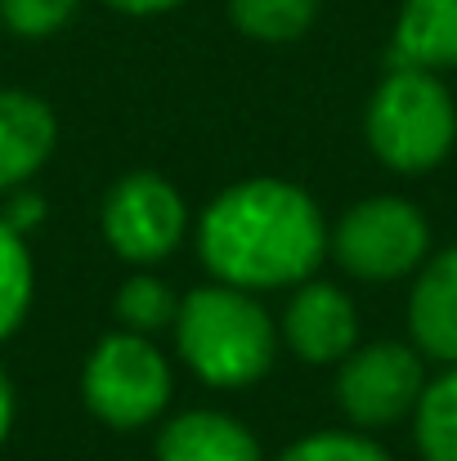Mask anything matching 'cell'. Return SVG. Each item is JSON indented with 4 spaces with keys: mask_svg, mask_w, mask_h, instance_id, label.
<instances>
[{
    "mask_svg": "<svg viewBox=\"0 0 457 461\" xmlns=\"http://www.w3.org/2000/svg\"><path fill=\"white\" fill-rule=\"evenodd\" d=\"M274 461H390V453L368 439V430H318L283 448Z\"/></svg>",
    "mask_w": 457,
    "mask_h": 461,
    "instance_id": "17",
    "label": "cell"
},
{
    "mask_svg": "<svg viewBox=\"0 0 457 461\" xmlns=\"http://www.w3.org/2000/svg\"><path fill=\"white\" fill-rule=\"evenodd\" d=\"M327 220L301 184L251 175L215 193L197 215V256L215 283L283 292L327 260Z\"/></svg>",
    "mask_w": 457,
    "mask_h": 461,
    "instance_id": "1",
    "label": "cell"
},
{
    "mask_svg": "<svg viewBox=\"0 0 457 461\" xmlns=\"http://www.w3.org/2000/svg\"><path fill=\"white\" fill-rule=\"evenodd\" d=\"M59 144V117L54 108L18 86L0 90V197L32 184L36 170L50 161Z\"/></svg>",
    "mask_w": 457,
    "mask_h": 461,
    "instance_id": "9",
    "label": "cell"
},
{
    "mask_svg": "<svg viewBox=\"0 0 457 461\" xmlns=\"http://www.w3.org/2000/svg\"><path fill=\"white\" fill-rule=\"evenodd\" d=\"M426 390L422 354L404 340L354 345L336 372V403L354 430H386L404 421Z\"/></svg>",
    "mask_w": 457,
    "mask_h": 461,
    "instance_id": "7",
    "label": "cell"
},
{
    "mask_svg": "<svg viewBox=\"0 0 457 461\" xmlns=\"http://www.w3.org/2000/svg\"><path fill=\"white\" fill-rule=\"evenodd\" d=\"M422 461H457V367L431 381L413 408Z\"/></svg>",
    "mask_w": 457,
    "mask_h": 461,
    "instance_id": "14",
    "label": "cell"
},
{
    "mask_svg": "<svg viewBox=\"0 0 457 461\" xmlns=\"http://www.w3.org/2000/svg\"><path fill=\"white\" fill-rule=\"evenodd\" d=\"M81 0H0V23L23 41H45L77 18Z\"/></svg>",
    "mask_w": 457,
    "mask_h": 461,
    "instance_id": "18",
    "label": "cell"
},
{
    "mask_svg": "<svg viewBox=\"0 0 457 461\" xmlns=\"http://www.w3.org/2000/svg\"><path fill=\"white\" fill-rule=\"evenodd\" d=\"M431 224L408 197H363L327 233V256L359 283H395L422 269Z\"/></svg>",
    "mask_w": 457,
    "mask_h": 461,
    "instance_id": "5",
    "label": "cell"
},
{
    "mask_svg": "<svg viewBox=\"0 0 457 461\" xmlns=\"http://www.w3.org/2000/svg\"><path fill=\"white\" fill-rule=\"evenodd\" d=\"M104 5L117 9V14H131V18H152V14H170L188 0H104Z\"/></svg>",
    "mask_w": 457,
    "mask_h": 461,
    "instance_id": "20",
    "label": "cell"
},
{
    "mask_svg": "<svg viewBox=\"0 0 457 461\" xmlns=\"http://www.w3.org/2000/svg\"><path fill=\"white\" fill-rule=\"evenodd\" d=\"M36 301V265H32V247L18 229H9L0 220V340H9L27 309Z\"/></svg>",
    "mask_w": 457,
    "mask_h": 461,
    "instance_id": "15",
    "label": "cell"
},
{
    "mask_svg": "<svg viewBox=\"0 0 457 461\" xmlns=\"http://www.w3.org/2000/svg\"><path fill=\"white\" fill-rule=\"evenodd\" d=\"M408 327L422 354L457 367V247L422 265L408 296Z\"/></svg>",
    "mask_w": 457,
    "mask_h": 461,
    "instance_id": "11",
    "label": "cell"
},
{
    "mask_svg": "<svg viewBox=\"0 0 457 461\" xmlns=\"http://www.w3.org/2000/svg\"><path fill=\"white\" fill-rule=\"evenodd\" d=\"M279 322L256 292L206 283L193 287L175 313V349L184 367L211 390H247L279 358Z\"/></svg>",
    "mask_w": 457,
    "mask_h": 461,
    "instance_id": "2",
    "label": "cell"
},
{
    "mask_svg": "<svg viewBox=\"0 0 457 461\" xmlns=\"http://www.w3.org/2000/svg\"><path fill=\"white\" fill-rule=\"evenodd\" d=\"M368 149L399 175L435 170L457 140V108L444 81L426 68H395L372 90L363 113Z\"/></svg>",
    "mask_w": 457,
    "mask_h": 461,
    "instance_id": "3",
    "label": "cell"
},
{
    "mask_svg": "<svg viewBox=\"0 0 457 461\" xmlns=\"http://www.w3.org/2000/svg\"><path fill=\"white\" fill-rule=\"evenodd\" d=\"M229 18L242 36L265 45L301 41L318 18V0H229Z\"/></svg>",
    "mask_w": 457,
    "mask_h": 461,
    "instance_id": "13",
    "label": "cell"
},
{
    "mask_svg": "<svg viewBox=\"0 0 457 461\" xmlns=\"http://www.w3.org/2000/svg\"><path fill=\"white\" fill-rule=\"evenodd\" d=\"M157 461H265L260 439L220 408H188L166 417Z\"/></svg>",
    "mask_w": 457,
    "mask_h": 461,
    "instance_id": "10",
    "label": "cell"
},
{
    "mask_svg": "<svg viewBox=\"0 0 457 461\" xmlns=\"http://www.w3.org/2000/svg\"><path fill=\"white\" fill-rule=\"evenodd\" d=\"M395 68H457V0H404L390 41Z\"/></svg>",
    "mask_w": 457,
    "mask_h": 461,
    "instance_id": "12",
    "label": "cell"
},
{
    "mask_svg": "<svg viewBox=\"0 0 457 461\" xmlns=\"http://www.w3.org/2000/svg\"><path fill=\"white\" fill-rule=\"evenodd\" d=\"M279 336L288 340V349L301 363H341L354 345H359V313L354 301L323 278H305L292 287V301L283 309Z\"/></svg>",
    "mask_w": 457,
    "mask_h": 461,
    "instance_id": "8",
    "label": "cell"
},
{
    "mask_svg": "<svg viewBox=\"0 0 457 461\" xmlns=\"http://www.w3.org/2000/svg\"><path fill=\"white\" fill-rule=\"evenodd\" d=\"M99 224L108 247L126 260L149 269L157 260L175 256L188 233L184 193L157 170H126L99 206Z\"/></svg>",
    "mask_w": 457,
    "mask_h": 461,
    "instance_id": "6",
    "label": "cell"
},
{
    "mask_svg": "<svg viewBox=\"0 0 457 461\" xmlns=\"http://www.w3.org/2000/svg\"><path fill=\"white\" fill-rule=\"evenodd\" d=\"M14 412H18L14 385H9V372L0 367V448H5V439H9V430H14Z\"/></svg>",
    "mask_w": 457,
    "mask_h": 461,
    "instance_id": "21",
    "label": "cell"
},
{
    "mask_svg": "<svg viewBox=\"0 0 457 461\" xmlns=\"http://www.w3.org/2000/svg\"><path fill=\"white\" fill-rule=\"evenodd\" d=\"M113 309H117V322H122L126 331L152 336V331H161V327H175L179 296H175L161 278H152V274H135V278H126V283L117 287Z\"/></svg>",
    "mask_w": 457,
    "mask_h": 461,
    "instance_id": "16",
    "label": "cell"
},
{
    "mask_svg": "<svg viewBox=\"0 0 457 461\" xmlns=\"http://www.w3.org/2000/svg\"><path fill=\"white\" fill-rule=\"evenodd\" d=\"M175 372L166 354L140 331H108L95 340L81 367V399L108 430H144L166 417Z\"/></svg>",
    "mask_w": 457,
    "mask_h": 461,
    "instance_id": "4",
    "label": "cell"
},
{
    "mask_svg": "<svg viewBox=\"0 0 457 461\" xmlns=\"http://www.w3.org/2000/svg\"><path fill=\"white\" fill-rule=\"evenodd\" d=\"M5 197H9V202L0 206V220L27 238V233L45 220V197H41V193H32L27 184H23V188H14V193H5Z\"/></svg>",
    "mask_w": 457,
    "mask_h": 461,
    "instance_id": "19",
    "label": "cell"
}]
</instances>
